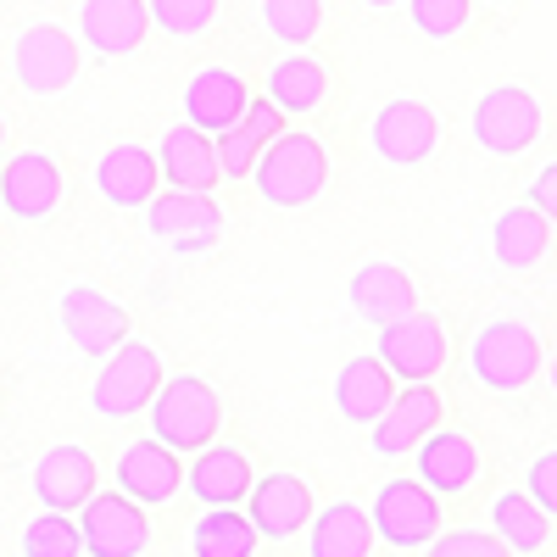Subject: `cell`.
<instances>
[{
    "instance_id": "6da1fadb",
    "label": "cell",
    "mask_w": 557,
    "mask_h": 557,
    "mask_svg": "<svg viewBox=\"0 0 557 557\" xmlns=\"http://www.w3.org/2000/svg\"><path fill=\"white\" fill-rule=\"evenodd\" d=\"M323 178H330V157H323V146L312 134H285V128L268 139L257 168H251V184H257V196L268 207H307V201H318Z\"/></svg>"
},
{
    "instance_id": "7a4b0ae2",
    "label": "cell",
    "mask_w": 557,
    "mask_h": 557,
    "mask_svg": "<svg viewBox=\"0 0 557 557\" xmlns=\"http://www.w3.org/2000/svg\"><path fill=\"white\" fill-rule=\"evenodd\" d=\"M541 362H546V351H541L535 330H530V323H513V318L485 323V330L469 341V374L485 391H496V396L524 391L541 374Z\"/></svg>"
},
{
    "instance_id": "3957f363",
    "label": "cell",
    "mask_w": 557,
    "mask_h": 557,
    "mask_svg": "<svg viewBox=\"0 0 557 557\" xmlns=\"http://www.w3.org/2000/svg\"><path fill=\"white\" fill-rule=\"evenodd\" d=\"M218 424H223V401L196 374H178L151 396V435L168 441L173 451H201L207 441H218Z\"/></svg>"
},
{
    "instance_id": "277c9868",
    "label": "cell",
    "mask_w": 557,
    "mask_h": 557,
    "mask_svg": "<svg viewBox=\"0 0 557 557\" xmlns=\"http://www.w3.org/2000/svg\"><path fill=\"white\" fill-rule=\"evenodd\" d=\"M157 391H162V357H157V346L123 341L101 362L96 385H89V407H96L101 418H134V412L151 407Z\"/></svg>"
},
{
    "instance_id": "5b68a950",
    "label": "cell",
    "mask_w": 557,
    "mask_h": 557,
    "mask_svg": "<svg viewBox=\"0 0 557 557\" xmlns=\"http://www.w3.org/2000/svg\"><path fill=\"white\" fill-rule=\"evenodd\" d=\"M374 530L391 552H430V541L441 535V491H430L424 480H385L374 496Z\"/></svg>"
},
{
    "instance_id": "8992f818",
    "label": "cell",
    "mask_w": 557,
    "mask_h": 557,
    "mask_svg": "<svg viewBox=\"0 0 557 557\" xmlns=\"http://www.w3.org/2000/svg\"><path fill=\"white\" fill-rule=\"evenodd\" d=\"M474 139H480V151L491 157H524L535 139H541V107L530 89L519 84H496L480 96L474 107Z\"/></svg>"
},
{
    "instance_id": "52a82bcc",
    "label": "cell",
    "mask_w": 557,
    "mask_h": 557,
    "mask_svg": "<svg viewBox=\"0 0 557 557\" xmlns=\"http://www.w3.org/2000/svg\"><path fill=\"white\" fill-rule=\"evenodd\" d=\"M78 530H84V552L96 557H134L151 546L146 502H134L128 491H96L78 507Z\"/></svg>"
},
{
    "instance_id": "ba28073f",
    "label": "cell",
    "mask_w": 557,
    "mask_h": 557,
    "mask_svg": "<svg viewBox=\"0 0 557 557\" xmlns=\"http://www.w3.org/2000/svg\"><path fill=\"white\" fill-rule=\"evenodd\" d=\"M12 73H17V84L28 89V96H62V89L78 78V45L57 23H34L12 45Z\"/></svg>"
},
{
    "instance_id": "9c48e42d",
    "label": "cell",
    "mask_w": 557,
    "mask_h": 557,
    "mask_svg": "<svg viewBox=\"0 0 557 557\" xmlns=\"http://www.w3.org/2000/svg\"><path fill=\"white\" fill-rule=\"evenodd\" d=\"M380 357H385V368H391L401 385L435 380L441 368H446V330H441V318L412 307L407 318L385 323V330H380Z\"/></svg>"
},
{
    "instance_id": "30bf717a",
    "label": "cell",
    "mask_w": 557,
    "mask_h": 557,
    "mask_svg": "<svg viewBox=\"0 0 557 557\" xmlns=\"http://www.w3.org/2000/svg\"><path fill=\"white\" fill-rule=\"evenodd\" d=\"M146 223H151V235L168 240L173 251H201V246L218 240L223 207L212 201V190H178V184H168V196L146 201Z\"/></svg>"
},
{
    "instance_id": "8fae6325",
    "label": "cell",
    "mask_w": 557,
    "mask_h": 557,
    "mask_svg": "<svg viewBox=\"0 0 557 557\" xmlns=\"http://www.w3.org/2000/svg\"><path fill=\"white\" fill-rule=\"evenodd\" d=\"M368 139H374V151H380L391 168H418V162L435 157L441 123H435V112H430L424 101L401 96V101H385V107H380V117H374V128H368Z\"/></svg>"
},
{
    "instance_id": "7c38bea8",
    "label": "cell",
    "mask_w": 557,
    "mask_h": 557,
    "mask_svg": "<svg viewBox=\"0 0 557 557\" xmlns=\"http://www.w3.org/2000/svg\"><path fill=\"white\" fill-rule=\"evenodd\" d=\"M57 312H62L67 341H73L84 357H112V351L128 341V312H123V301H112V296L96 290V285H73Z\"/></svg>"
},
{
    "instance_id": "4fadbf2b",
    "label": "cell",
    "mask_w": 557,
    "mask_h": 557,
    "mask_svg": "<svg viewBox=\"0 0 557 557\" xmlns=\"http://www.w3.org/2000/svg\"><path fill=\"white\" fill-rule=\"evenodd\" d=\"M0 207L23 223H39L62 207V168L45 151H17L0 168Z\"/></svg>"
},
{
    "instance_id": "5bb4252c",
    "label": "cell",
    "mask_w": 557,
    "mask_h": 557,
    "mask_svg": "<svg viewBox=\"0 0 557 557\" xmlns=\"http://www.w3.org/2000/svg\"><path fill=\"white\" fill-rule=\"evenodd\" d=\"M430 430H441V396L430 391V380H412V385L396 391L391 407L374 418V451H380V457L418 451Z\"/></svg>"
},
{
    "instance_id": "9a60e30c",
    "label": "cell",
    "mask_w": 557,
    "mask_h": 557,
    "mask_svg": "<svg viewBox=\"0 0 557 557\" xmlns=\"http://www.w3.org/2000/svg\"><path fill=\"white\" fill-rule=\"evenodd\" d=\"M78 34H84L89 51H101V57H134L151 34V7L146 0H84Z\"/></svg>"
},
{
    "instance_id": "2e32d148",
    "label": "cell",
    "mask_w": 557,
    "mask_h": 557,
    "mask_svg": "<svg viewBox=\"0 0 557 557\" xmlns=\"http://www.w3.org/2000/svg\"><path fill=\"white\" fill-rule=\"evenodd\" d=\"M157 168L168 184H178V190H212V184H223V168H218V139L207 128H196L190 117L173 123L162 134L157 146Z\"/></svg>"
},
{
    "instance_id": "e0dca14e",
    "label": "cell",
    "mask_w": 557,
    "mask_h": 557,
    "mask_svg": "<svg viewBox=\"0 0 557 557\" xmlns=\"http://www.w3.org/2000/svg\"><path fill=\"white\" fill-rule=\"evenodd\" d=\"M246 513H251L262 541H290V535H301L312 524V491L296 474H268V480L251 485Z\"/></svg>"
},
{
    "instance_id": "ac0fdd59",
    "label": "cell",
    "mask_w": 557,
    "mask_h": 557,
    "mask_svg": "<svg viewBox=\"0 0 557 557\" xmlns=\"http://www.w3.org/2000/svg\"><path fill=\"white\" fill-rule=\"evenodd\" d=\"M184 485V462L168 441H134L123 457H117V491H128L134 502H146V507H162L173 502Z\"/></svg>"
},
{
    "instance_id": "d6986e66",
    "label": "cell",
    "mask_w": 557,
    "mask_h": 557,
    "mask_svg": "<svg viewBox=\"0 0 557 557\" xmlns=\"http://www.w3.org/2000/svg\"><path fill=\"white\" fill-rule=\"evenodd\" d=\"M96 457H89L84 446H51L39 462H34V496L45 507H57V513H78V507L96 496Z\"/></svg>"
},
{
    "instance_id": "ffe728a7",
    "label": "cell",
    "mask_w": 557,
    "mask_h": 557,
    "mask_svg": "<svg viewBox=\"0 0 557 557\" xmlns=\"http://www.w3.org/2000/svg\"><path fill=\"white\" fill-rule=\"evenodd\" d=\"M278 128H285V107H278L273 96H251L246 117H235L228 128L212 134V139H218V168H223V178H251L262 146H268Z\"/></svg>"
},
{
    "instance_id": "44dd1931",
    "label": "cell",
    "mask_w": 557,
    "mask_h": 557,
    "mask_svg": "<svg viewBox=\"0 0 557 557\" xmlns=\"http://www.w3.org/2000/svg\"><path fill=\"white\" fill-rule=\"evenodd\" d=\"M418 307V290H412V278L396 268V262H362L351 273V312L362 323H374V330H385V323L407 318Z\"/></svg>"
},
{
    "instance_id": "7402d4cb",
    "label": "cell",
    "mask_w": 557,
    "mask_h": 557,
    "mask_svg": "<svg viewBox=\"0 0 557 557\" xmlns=\"http://www.w3.org/2000/svg\"><path fill=\"white\" fill-rule=\"evenodd\" d=\"M184 485H190L207 507H240L246 496H251V462H246V451L240 446H201L196 451V462L184 469Z\"/></svg>"
},
{
    "instance_id": "603a6c76",
    "label": "cell",
    "mask_w": 557,
    "mask_h": 557,
    "mask_svg": "<svg viewBox=\"0 0 557 557\" xmlns=\"http://www.w3.org/2000/svg\"><path fill=\"white\" fill-rule=\"evenodd\" d=\"M552 246V218L535 207V201H519V207H507L496 223H491V251H496V268L507 273H524L546 257Z\"/></svg>"
},
{
    "instance_id": "cb8c5ba5",
    "label": "cell",
    "mask_w": 557,
    "mask_h": 557,
    "mask_svg": "<svg viewBox=\"0 0 557 557\" xmlns=\"http://www.w3.org/2000/svg\"><path fill=\"white\" fill-rule=\"evenodd\" d=\"M246 107H251V89L228 67H201L190 84H184V117H190L196 128H207V134L246 117Z\"/></svg>"
},
{
    "instance_id": "d4e9b609",
    "label": "cell",
    "mask_w": 557,
    "mask_h": 557,
    "mask_svg": "<svg viewBox=\"0 0 557 557\" xmlns=\"http://www.w3.org/2000/svg\"><path fill=\"white\" fill-rule=\"evenodd\" d=\"M418 480L441 496H457L480 480V446L457 430H430L418 446Z\"/></svg>"
},
{
    "instance_id": "484cf974",
    "label": "cell",
    "mask_w": 557,
    "mask_h": 557,
    "mask_svg": "<svg viewBox=\"0 0 557 557\" xmlns=\"http://www.w3.org/2000/svg\"><path fill=\"white\" fill-rule=\"evenodd\" d=\"M391 380H396V374L385 368L380 351H374V357H351L341 374H335V407H341L346 424H374V418L391 407V396H396Z\"/></svg>"
},
{
    "instance_id": "4316f807",
    "label": "cell",
    "mask_w": 557,
    "mask_h": 557,
    "mask_svg": "<svg viewBox=\"0 0 557 557\" xmlns=\"http://www.w3.org/2000/svg\"><path fill=\"white\" fill-rule=\"evenodd\" d=\"M374 541H380L374 513H362L357 502L323 507V513H312V524H307V552L312 557H368Z\"/></svg>"
},
{
    "instance_id": "83f0119b",
    "label": "cell",
    "mask_w": 557,
    "mask_h": 557,
    "mask_svg": "<svg viewBox=\"0 0 557 557\" xmlns=\"http://www.w3.org/2000/svg\"><path fill=\"white\" fill-rule=\"evenodd\" d=\"M96 190H101L112 207H123V212L146 207V201L157 196V157H151L146 146H112V151L96 162Z\"/></svg>"
},
{
    "instance_id": "f1b7e54d",
    "label": "cell",
    "mask_w": 557,
    "mask_h": 557,
    "mask_svg": "<svg viewBox=\"0 0 557 557\" xmlns=\"http://www.w3.org/2000/svg\"><path fill=\"white\" fill-rule=\"evenodd\" d=\"M491 530L507 541V552H546V535H552V519H546V507L530 496V491H502L491 502Z\"/></svg>"
},
{
    "instance_id": "f546056e",
    "label": "cell",
    "mask_w": 557,
    "mask_h": 557,
    "mask_svg": "<svg viewBox=\"0 0 557 557\" xmlns=\"http://www.w3.org/2000/svg\"><path fill=\"white\" fill-rule=\"evenodd\" d=\"M268 96L285 107V117H307V112L323 107V96H330V73L312 57H285L268 73Z\"/></svg>"
},
{
    "instance_id": "4dcf8cb0",
    "label": "cell",
    "mask_w": 557,
    "mask_h": 557,
    "mask_svg": "<svg viewBox=\"0 0 557 557\" xmlns=\"http://www.w3.org/2000/svg\"><path fill=\"white\" fill-rule=\"evenodd\" d=\"M257 524L251 513H235V507H212V513L190 530V552L196 557H251L257 552Z\"/></svg>"
},
{
    "instance_id": "1f68e13d",
    "label": "cell",
    "mask_w": 557,
    "mask_h": 557,
    "mask_svg": "<svg viewBox=\"0 0 557 557\" xmlns=\"http://www.w3.org/2000/svg\"><path fill=\"white\" fill-rule=\"evenodd\" d=\"M23 552L28 557H78L84 552L78 513H57V507H45V513L23 530Z\"/></svg>"
},
{
    "instance_id": "d6a6232c",
    "label": "cell",
    "mask_w": 557,
    "mask_h": 557,
    "mask_svg": "<svg viewBox=\"0 0 557 557\" xmlns=\"http://www.w3.org/2000/svg\"><path fill=\"white\" fill-rule=\"evenodd\" d=\"M262 28L278 45H312L323 28V0H262Z\"/></svg>"
},
{
    "instance_id": "836d02e7",
    "label": "cell",
    "mask_w": 557,
    "mask_h": 557,
    "mask_svg": "<svg viewBox=\"0 0 557 557\" xmlns=\"http://www.w3.org/2000/svg\"><path fill=\"white\" fill-rule=\"evenodd\" d=\"M151 23L173 39H201L218 23V0H146Z\"/></svg>"
},
{
    "instance_id": "e575fe53",
    "label": "cell",
    "mask_w": 557,
    "mask_h": 557,
    "mask_svg": "<svg viewBox=\"0 0 557 557\" xmlns=\"http://www.w3.org/2000/svg\"><path fill=\"white\" fill-rule=\"evenodd\" d=\"M407 17L424 39H457L469 28V0H407Z\"/></svg>"
},
{
    "instance_id": "d590c367",
    "label": "cell",
    "mask_w": 557,
    "mask_h": 557,
    "mask_svg": "<svg viewBox=\"0 0 557 557\" xmlns=\"http://www.w3.org/2000/svg\"><path fill=\"white\" fill-rule=\"evenodd\" d=\"M430 552L435 557H502L507 541L502 535H480V530H457V535H435Z\"/></svg>"
},
{
    "instance_id": "8d00e7d4",
    "label": "cell",
    "mask_w": 557,
    "mask_h": 557,
    "mask_svg": "<svg viewBox=\"0 0 557 557\" xmlns=\"http://www.w3.org/2000/svg\"><path fill=\"white\" fill-rule=\"evenodd\" d=\"M524 491H530V496L546 507V519H557V446H552V451H541V457L530 462Z\"/></svg>"
},
{
    "instance_id": "74e56055",
    "label": "cell",
    "mask_w": 557,
    "mask_h": 557,
    "mask_svg": "<svg viewBox=\"0 0 557 557\" xmlns=\"http://www.w3.org/2000/svg\"><path fill=\"white\" fill-rule=\"evenodd\" d=\"M530 201H535V207H541V212L557 223V157H552V162H546V168L530 178Z\"/></svg>"
},
{
    "instance_id": "f35d334b",
    "label": "cell",
    "mask_w": 557,
    "mask_h": 557,
    "mask_svg": "<svg viewBox=\"0 0 557 557\" xmlns=\"http://www.w3.org/2000/svg\"><path fill=\"white\" fill-rule=\"evenodd\" d=\"M362 7H374V12H391V7H407V0H362Z\"/></svg>"
},
{
    "instance_id": "ab89813d",
    "label": "cell",
    "mask_w": 557,
    "mask_h": 557,
    "mask_svg": "<svg viewBox=\"0 0 557 557\" xmlns=\"http://www.w3.org/2000/svg\"><path fill=\"white\" fill-rule=\"evenodd\" d=\"M546 374H552V391H557V357H552V362H546Z\"/></svg>"
},
{
    "instance_id": "60d3db41",
    "label": "cell",
    "mask_w": 557,
    "mask_h": 557,
    "mask_svg": "<svg viewBox=\"0 0 557 557\" xmlns=\"http://www.w3.org/2000/svg\"><path fill=\"white\" fill-rule=\"evenodd\" d=\"M0 139H7V123H0Z\"/></svg>"
}]
</instances>
